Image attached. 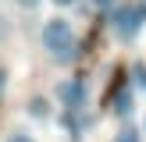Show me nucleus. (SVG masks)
I'll return each mask as SVG.
<instances>
[{
	"mask_svg": "<svg viewBox=\"0 0 146 142\" xmlns=\"http://www.w3.org/2000/svg\"><path fill=\"white\" fill-rule=\"evenodd\" d=\"M39 43H43V50L50 53V60L61 64V68L75 64L78 53H82V43H78V36H75V28H71V21L61 18V14L43 21V28H39Z\"/></svg>",
	"mask_w": 146,
	"mask_h": 142,
	"instance_id": "1",
	"label": "nucleus"
},
{
	"mask_svg": "<svg viewBox=\"0 0 146 142\" xmlns=\"http://www.w3.org/2000/svg\"><path fill=\"white\" fill-rule=\"evenodd\" d=\"M107 25H111V32L118 36L121 43H132L146 28V0H121V4L107 14Z\"/></svg>",
	"mask_w": 146,
	"mask_h": 142,
	"instance_id": "2",
	"label": "nucleus"
},
{
	"mask_svg": "<svg viewBox=\"0 0 146 142\" xmlns=\"http://www.w3.org/2000/svg\"><path fill=\"white\" fill-rule=\"evenodd\" d=\"M54 96L61 99L64 110H86V106H89V78H86V75L61 78L57 89H54Z\"/></svg>",
	"mask_w": 146,
	"mask_h": 142,
	"instance_id": "3",
	"label": "nucleus"
},
{
	"mask_svg": "<svg viewBox=\"0 0 146 142\" xmlns=\"http://www.w3.org/2000/svg\"><path fill=\"white\" fill-rule=\"evenodd\" d=\"M111 114L118 121H128L135 114V89L128 85V78H121L118 85H114V96H111Z\"/></svg>",
	"mask_w": 146,
	"mask_h": 142,
	"instance_id": "4",
	"label": "nucleus"
},
{
	"mask_svg": "<svg viewBox=\"0 0 146 142\" xmlns=\"http://www.w3.org/2000/svg\"><path fill=\"white\" fill-rule=\"evenodd\" d=\"M61 124H64V131L82 135L86 128L93 124V114H86V110H61Z\"/></svg>",
	"mask_w": 146,
	"mask_h": 142,
	"instance_id": "5",
	"label": "nucleus"
},
{
	"mask_svg": "<svg viewBox=\"0 0 146 142\" xmlns=\"http://www.w3.org/2000/svg\"><path fill=\"white\" fill-rule=\"evenodd\" d=\"M25 114L32 121H50V117H54V99H50V96H32L25 103Z\"/></svg>",
	"mask_w": 146,
	"mask_h": 142,
	"instance_id": "6",
	"label": "nucleus"
},
{
	"mask_svg": "<svg viewBox=\"0 0 146 142\" xmlns=\"http://www.w3.org/2000/svg\"><path fill=\"white\" fill-rule=\"evenodd\" d=\"M125 78H128V85H132L135 92H146V60H132Z\"/></svg>",
	"mask_w": 146,
	"mask_h": 142,
	"instance_id": "7",
	"label": "nucleus"
},
{
	"mask_svg": "<svg viewBox=\"0 0 146 142\" xmlns=\"http://www.w3.org/2000/svg\"><path fill=\"white\" fill-rule=\"evenodd\" d=\"M111 142H143V131H139V128H132V121H125Z\"/></svg>",
	"mask_w": 146,
	"mask_h": 142,
	"instance_id": "8",
	"label": "nucleus"
},
{
	"mask_svg": "<svg viewBox=\"0 0 146 142\" xmlns=\"http://www.w3.org/2000/svg\"><path fill=\"white\" fill-rule=\"evenodd\" d=\"M7 142H36V139H32L29 131H21V128H18V131H11V135H7Z\"/></svg>",
	"mask_w": 146,
	"mask_h": 142,
	"instance_id": "9",
	"label": "nucleus"
},
{
	"mask_svg": "<svg viewBox=\"0 0 146 142\" xmlns=\"http://www.w3.org/2000/svg\"><path fill=\"white\" fill-rule=\"evenodd\" d=\"M7 36H11V21H7V14L0 11V43H4Z\"/></svg>",
	"mask_w": 146,
	"mask_h": 142,
	"instance_id": "10",
	"label": "nucleus"
},
{
	"mask_svg": "<svg viewBox=\"0 0 146 142\" xmlns=\"http://www.w3.org/2000/svg\"><path fill=\"white\" fill-rule=\"evenodd\" d=\"M121 0H93V7H100V11H114Z\"/></svg>",
	"mask_w": 146,
	"mask_h": 142,
	"instance_id": "11",
	"label": "nucleus"
},
{
	"mask_svg": "<svg viewBox=\"0 0 146 142\" xmlns=\"http://www.w3.org/2000/svg\"><path fill=\"white\" fill-rule=\"evenodd\" d=\"M14 4H18V7H21V11H36V7H39V4H43V0H14Z\"/></svg>",
	"mask_w": 146,
	"mask_h": 142,
	"instance_id": "12",
	"label": "nucleus"
},
{
	"mask_svg": "<svg viewBox=\"0 0 146 142\" xmlns=\"http://www.w3.org/2000/svg\"><path fill=\"white\" fill-rule=\"evenodd\" d=\"M50 4H54V7H75L78 0H50Z\"/></svg>",
	"mask_w": 146,
	"mask_h": 142,
	"instance_id": "13",
	"label": "nucleus"
},
{
	"mask_svg": "<svg viewBox=\"0 0 146 142\" xmlns=\"http://www.w3.org/2000/svg\"><path fill=\"white\" fill-rule=\"evenodd\" d=\"M4 85H7V68H0V92H4Z\"/></svg>",
	"mask_w": 146,
	"mask_h": 142,
	"instance_id": "14",
	"label": "nucleus"
},
{
	"mask_svg": "<svg viewBox=\"0 0 146 142\" xmlns=\"http://www.w3.org/2000/svg\"><path fill=\"white\" fill-rule=\"evenodd\" d=\"M143 135H146V117H143Z\"/></svg>",
	"mask_w": 146,
	"mask_h": 142,
	"instance_id": "15",
	"label": "nucleus"
}]
</instances>
